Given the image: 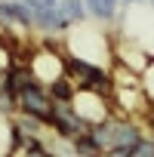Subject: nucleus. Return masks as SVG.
<instances>
[{"instance_id":"f257e3e1","label":"nucleus","mask_w":154,"mask_h":157,"mask_svg":"<svg viewBox=\"0 0 154 157\" xmlns=\"http://www.w3.org/2000/svg\"><path fill=\"white\" fill-rule=\"evenodd\" d=\"M46 126H49L59 139H65V142H74L77 136H83V132L90 129V123L77 114V108H74L71 102H52V114H49Z\"/></svg>"},{"instance_id":"f03ea898","label":"nucleus","mask_w":154,"mask_h":157,"mask_svg":"<svg viewBox=\"0 0 154 157\" xmlns=\"http://www.w3.org/2000/svg\"><path fill=\"white\" fill-rule=\"evenodd\" d=\"M16 114H28V117H37V120H49L52 114V99H49V90L43 83H31L25 90L16 93Z\"/></svg>"},{"instance_id":"7ed1b4c3","label":"nucleus","mask_w":154,"mask_h":157,"mask_svg":"<svg viewBox=\"0 0 154 157\" xmlns=\"http://www.w3.org/2000/svg\"><path fill=\"white\" fill-rule=\"evenodd\" d=\"M34 16V28L43 34H65L71 31V25L62 19L59 13V0H22Z\"/></svg>"},{"instance_id":"20e7f679","label":"nucleus","mask_w":154,"mask_h":157,"mask_svg":"<svg viewBox=\"0 0 154 157\" xmlns=\"http://www.w3.org/2000/svg\"><path fill=\"white\" fill-rule=\"evenodd\" d=\"M117 117V114H114ZM145 136V126L133 117H117V129H114V151L108 157H129L136 151V145L142 142Z\"/></svg>"},{"instance_id":"39448f33","label":"nucleus","mask_w":154,"mask_h":157,"mask_svg":"<svg viewBox=\"0 0 154 157\" xmlns=\"http://www.w3.org/2000/svg\"><path fill=\"white\" fill-rule=\"evenodd\" d=\"M114 129H117V117H114V114L105 117V120H99V123H93V126L87 129V136L96 142V148H99L105 157L114 151Z\"/></svg>"},{"instance_id":"423d86ee","label":"nucleus","mask_w":154,"mask_h":157,"mask_svg":"<svg viewBox=\"0 0 154 157\" xmlns=\"http://www.w3.org/2000/svg\"><path fill=\"white\" fill-rule=\"evenodd\" d=\"M83 6H87V16L102 22V25H111L120 13V0H83Z\"/></svg>"},{"instance_id":"0eeeda50","label":"nucleus","mask_w":154,"mask_h":157,"mask_svg":"<svg viewBox=\"0 0 154 157\" xmlns=\"http://www.w3.org/2000/svg\"><path fill=\"white\" fill-rule=\"evenodd\" d=\"M59 13L62 19L74 28V25H83L90 16H87V6H83V0H59Z\"/></svg>"},{"instance_id":"6e6552de","label":"nucleus","mask_w":154,"mask_h":157,"mask_svg":"<svg viewBox=\"0 0 154 157\" xmlns=\"http://www.w3.org/2000/svg\"><path fill=\"white\" fill-rule=\"evenodd\" d=\"M46 90H49V99H52V102H71V99L77 96V86H74V80H71L68 74L56 77Z\"/></svg>"},{"instance_id":"1a4fd4ad","label":"nucleus","mask_w":154,"mask_h":157,"mask_svg":"<svg viewBox=\"0 0 154 157\" xmlns=\"http://www.w3.org/2000/svg\"><path fill=\"white\" fill-rule=\"evenodd\" d=\"M19 132H25V136H34V139H43L46 132H49V126L43 123V120H37V117H28V114H16V123H13Z\"/></svg>"},{"instance_id":"9d476101","label":"nucleus","mask_w":154,"mask_h":157,"mask_svg":"<svg viewBox=\"0 0 154 157\" xmlns=\"http://www.w3.org/2000/svg\"><path fill=\"white\" fill-rule=\"evenodd\" d=\"M10 13H13L16 28H25V31H31V28H34V16H31V10L22 3V0H10Z\"/></svg>"},{"instance_id":"9b49d317","label":"nucleus","mask_w":154,"mask_h":157,"mask_svg":"<svg viewBox=\"0 0 154 157\" xmlns=\"http://www.w3.org/2000/svg\"><path fill=\"white\" fill-rule=\"evenodd\" d=\"M71 151H74V157H105L87 132H83V136H77V139L71 142Z\"/></svg>"},{"instance_id":"f8f14e48","label":"nucleus","mask_w":154,"mask_h":157,"mask_svg":"<svg viewBox=\"0 0 154 157\" xmlns=\"http://www.w3.org/2000/svg\"><path fill=\"white\" fill-rule=\"evenodd\" d=\"M129 157H154V139L151 136H142V142L136 145V151Z\"/></svg>"},{"instance_id":"ddd939ff","label":"nucleus","mask_w":154,"mask_h":157,"mask_svg":"<svg viewBox=\"0 0 154 157\" xmlns=\"http://www.w3.org/2000/svg\"><path fill=\"white\" fill-rule=\"evenodd\" d=\"M145 126H148V132H151V139H154V111L145 114Z\"/></svg>"},{"instance_id":"4468645a","label":"nucleus","mask_w":154,"mask_h":157,"mask_svg":"<svg viewBox=\"0 0 154 157\" xmlns=\"http://www.w3.org/2000/svg\"><path fill=\"white\" fill-rule=\"evenodd\" d=\"M145 3H148V0H120V6H126V10L129 6H145Z\"/></svg>"},{"instance_id":"2eb2a0df","label":"nucleus","mask_w":154,"mask_h":157,"mask_svg":"<svg viewBox=\"0 0 154 157\" xmlns=\"http://www.w3.org/2000/svg\"><path fill=\"white\" fill-rule=\"evenodd\" d=\"M148 6H151V10H154V0H148Z\"/></svg>"}]
</instances>
